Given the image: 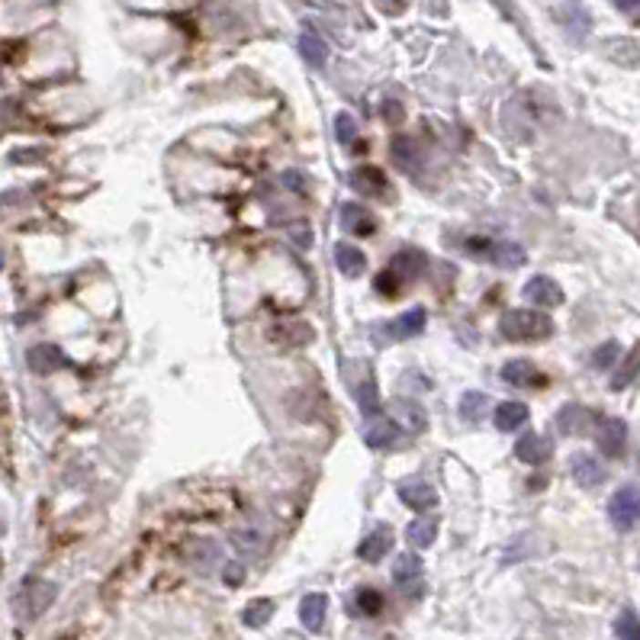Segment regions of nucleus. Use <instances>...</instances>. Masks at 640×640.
Listing matches in <instances>:
<instances>
[{"label":"nucleus","mask_w":640,"mask_h":640,"mask_svg":"<svg viewBox=\"0 0 640 640\" xmlns=\"http://www.w3.org/2000/svg\"><path fill=\"white\" fill-rule=\"evenodd\" d=\"M499 332L505 341H544L553 335V319L534 309H509L499 319Z\"/></svg>","instance_id":"obj_1"},{"label":"nucleus","mask_w":640,"mask_h":640,"mask_svg":"<svg viewBox=\"0 0 640 640\" xmlns=\"http://www.w3.org/2000/svg\"><path fill=\"white\" fill-rule=\"evenodd\" d=\"M58 586L48 583V579H23V586L14 595V614L20 621H36L39 614H46V608L55 602Z\"/></svg>","instance_id":"obj_2"},{"label":"nucleus","mask_w":640,"mask_h":640,"mask_svg":"<svg viewBox=\"0 0 640 640\" xmlns=\"http://www.w3.org/2000/svg\"><path fill=\"white\" fill-rule=\"evenodd\" d=\"M608 518L618 532H631L640 521V490L637 486H621L608 502Z\"/></svg>","instance_id":"obj_3"},{"label":"nucleus","mask_w":640,"mask_h":640,"mask_svg":"<svg viewBox=\"0 0 640 640\" xmlns=\"http://www.w3.org/2000/svg\"><path fill=\"white\" fill-rule=\"evenodd\" d=\"M467 252L486 254L490 261H496L499 267H518L525 264V248L518 242H492V239H473L467 242Z\"/></svg>","instance_id":"obj_4"},{"label":"nucleus","mask_w":640,"mask_h":640,"mask_svg":"<svg viewBox=\"0 0 640 640\" xmlns=\"http://www.w3.org/2000/svg\"><path fill=\"white\" fill-rule=\"evenodd\" d=\"M393 583L406 599L422 595V560L418 553H399L393 563Z\"/></svg>","instance_id":"obj_5"},{"label":"nucleus","mask_w":640,"mask_h":640,"mask_svg":"<svg viewBox=\"0 0 640 640\" xmlns=\"http://www.w3.org/2000/svg\"><path fill=\"white\" fill-rule=\"evenodd\" d=\"M26 364H29L33 374L48 377V374H55L58 367H65V355H62V347L52 345V341H39V345H33L26 351Z\"/></svg>","instance_id":"obj_6"},{"label":"nucleus","mask_w":640,"mask_h":640,"mask_svg":"<svg viewBox=\"0 0 640 640\" xmlns=\"http://www.w3.org/2000/svg\"><path fill=\"white\" fill-rule=\"evenodd\" d=\"M184 557H187V563L197 566L200 573H210L212 566L222 563V547H219L212 538H191L187 541Z\"/></svg>","instance_id":"obj_7"},{"label":"nucleus","mask_w":640,"mask_h":640,"mask_svg":"<svg viewBox=\"0 0 640 640\" xmlns=\"http://www.w3.org/2000/svg\"><path fill=\"white\" fill-rule=\"evenodd\" d=\"M599 450L605 457H612V460L625 457V450H627V425H625V418H605V422L599 425Z\"/></svg>","instance_id":"obj_8"},{"label":"nucleus","mask_w":640,"mask_h":640,"mask_svg":"<svg viewBox=\"0 0 640 640\" xmlns=\"http://www.w3.org/2000/svg\"><path fill=\"white\" fill-rule=\"evenodd\" d=\"M602 52L605 58H612L621 68H640V39H631V36H618V39H605L602 42Z\"/></svg>","instance_id":"obj_9"},{"label":"nucleus","mask_w":640,"mask_h":640,"mask_svg":"<svg viewBox=\"0 0 640 640\" xmlns=\"http://www.w3.org/2000/svg\"><path fill=\"white\" fill-rule=\"evenodd\" d=\"M570 473L583 490H595L605 483V470L593 454H573L570 457Z\"/></svg>","instance_id":"obj_10"},{"label":"nucleus","mask_w":640,"mask_h":640,"mask_svg":"<svg viewBox=\"0 0 640 640\" xmlns=\"http://www.w3.org/2000/svg\"><path fill=\"white\" fill-rule=\"evenodd\" d=\"M525 296L534 303V306H541V309H553V306H560L563 303V290H560V284L557 280H551V277H532L525 284Z\"/></svg>","instance_id":"obj_11"},{"label":"nucleus","mask_w":640,"mask_h":640,"mask_svg":"<svg viewBox=\"0 0 640 640\" xmlns=\"http://www.w3.org/2000/svg\"><path fill=\"white\" fill-rule=\"evenodd\" d=\"M351 187L364 197H387V178H383V170L374 168V164H361V168L351 170Z\"/></svg>","instance_id":"obj_12"},{"label":"nucleus","mask_w":640,"mask_h":640,"mask_svg":"<svg viewBox=\"0 0 640 640\" xmlns=\"http://www.w3.org/2000/svg\"><path fill=\"white\" fill-rule=\"evenodd\" d=\"M396 492H399L402 505H409L416 511H428L438 505V492L428 483H422V480H406V483H399Z\"/></svg>","instance_id":"obj_13"},{"label":"nucleus","mask_w":640,"mask_h":640,"mask_svg":"<svg viewBox=\"0 0 640 640\" xmlns=\"http://www.w3.org/2000/svg\"><path fill=\"white\" fill-rule=\"evenodd\" d=\"M557 20H560V26H563L570 36H576V39H583V36L589 33V26H593L586 7H583L579 0H563V4L557 7Z\"/></svg>","instance_id":"obj_14"},{"label":"nucleus","mask_w":640,"mask_h":640,"mask_svg":"<svg viewBox=\"0 0 640 640\" xmlns=\"http://www.w3.org/2000/svg\"><path fill=\"white\" fill-rule=\"evenodd\" d=\"M338 222H341V229H345L347 235H370V232L377 229L374 216H370V212L364 210V206H357V203H341Z\"/></svg>","instance_id":"obj_15"},{"label":"nucleus","mask_w":640,"mask_h":640,"mask_svg":"<svg viewBox=\"0 0 640 640\" xmlns=\"http://www.w3.org/2000/svg\"><path fill=\"white\" fill-rule=\"evenodd\" d=\"M515 457L521 463L541 467V463H547V457H551V444H547L541 435H534V431H528V435H521L515 441Z\"/></svg>","instance_id":"obj_16"},{"label":"nucleus","mask_w":640,"mask_h":640,"mask_svg":"<svg viewBox=\"0 0 640 640\" xmlns=\"http://www.w3.org/2000/svg\"><path fill=\"white\" fill-rule=\"evenodd\" d=\"M557 428L573 438L586 435V431L593 428V412L583 409V406H563V409L557 412Z\"/></svg>","instance_id":"obj_17"},{"label":"nucleus","mask_w":640,"mask_h":640,"mask_svg":"<svg viewBox=\"0 0 640 640\" xmlns=\"http://www.w3.org/2000/svg\"><path fill=\"white\" fill-rule=\"evenodd\" d=\"M393 271L399 274L402 280H416L425 274V267H428V258H425V252H418V248H402V252L393 254Z\"/></svg>","instance_id":"obj_18"},{"label":"nucleus","mask_w":640,"mask_h":640,"mask_svg":"<svg viewBox=\"0 0 640 640\" xmlns=\"http://www.w3.org/2000/svg\"><path fill=\"white\" fill-rule=\"evenodd\" d=\"M389 158L399 164L402 170H416L422 164V149L412 136H393L389 142Z\"/></svg>","instance_id":"obj_19"},{"label":"nucleus","mask_w":640,"mask_h":640,"mask_svg":"<svg viewBox=\"0 0 640 640\" xmlns=\"http://www.w3.org/2000/svg\"><path fill=\"white\" fill-rule=\"evenodd\" d=\"M389 547H393V532H389V528H377V532H370L367 538L361 541L357 557L367 560V563H380L389 553Z\"/></svg>","instance_id":"obj_20"},{"label":"nucleus","mask_w":640,"mask_h":640,"mask_svg":"<svg viewBox=\"0 0 640 640\" xmlns=\"http://www.w3.org/2000/svg\"><path fill=\"white\" fill-rule=\"evenodd\" d=\"M328 614V595L325 593H309L306 599L300 602V621L309 627V631H322Z\"/></svg>","instance_id":"obj_21"},{"label":"nucleus","mask_w":640,"mask_h":640,"mask_svg":"<svg viewBox=\"0 0 640 640\" xmlns=\"http://www.w3.org/2000/svg\"><path fill=\"white\" fill-rule=\"evenodd\" d=\"M528 406L525 402H499L496 412H492V422H496L499 431H515L528 422Z\"/></svg>","instance_id":"obj_22"},{"label":"nucleus","mask_w":640,"mask_h":640,"mask_svg":"<svg viewBox=\"0 0 640 640\" xmlns=\"http://www.w3.org/2000/svg\"><path fill=\"white\" fill-rule=\"evenodd\" d=\"M502 377L511 383V387H544V374L534 367L532 361H509L502 367Z\"/></svg>","instance_id":"obj_23"},{"label":"nucleus","mask_w":640,"mask_h":640,"mask_svg":"<svg viewBox=\"0 0 640 640\" xmlns=\"http://www.w3.org/2000/svg\"><path fill=\"white\" fill-rule=\"evenodd\" d=\"M335 264H338V271L345 274V277H361L367 258H364L361 248H355L351 242H338V245H335Z\"/></svg>","instance_id":"obj_24"},{"label":"nucleus","mask_w":640,"mask_h":640,"mask_svg":"<svg viewBox=\"0 0 640 640\" xmlns=\"http://www.w3.org/2000/svg\"><path fill=\"white\" fill-rule=\"evenodd\" d=\"M364 441L377 450L393 448V444L399 441V425H396L393 418H374V422L367 425V431H364Z\"/></svg>","instance_id":"obj_25"},{"label":"nucleus","mask_w":640,"mask_h":640,"mask_svg":"<svg viewBox=\"0 0 640 640\" xmlns=\"http://www.w3.org/2000/svg\"><path fill=\"white\" fill-rule=\"evenodd\" d=\"M229 541L235 544V551L245 553V557H258V553L264 551V544H267L264 534H261L258 528H252V525L232 528V532H229Z\"/></svg>","instance_id":"obj_26"},{"label":"nucleus","mask_w":640,"mask_h":640,"mask_svg":"<svg viewBox=\"0 0 640 640\" xmlns=\"http://www.w3.org/2000/svg\"><path fill=\"white\" fill-rule=\"evenodd\" d=\"M271 338L280 341V345H309L313 341V328L306 322H284V325L274 328Z\"/></svg>","instance_id":"obj_27"},{"label":"nucleus","mask_w":640,"mask_h":640,"mask_svg":"<svg viewBox=\"0 0 640 640\" xmlns=\"http://www.w3.org/2000/svg\"><path fill=\"white\" fill-rule=\"evenodd\" d=\"M422 328H425V309H409V313H402L399 319L389 325V335H393V338H416Z\"/></svg>","instance_id":"obj_28"},{"label":"nucleus","mask_w":640,"mask_h":640,"mask_svg":"<svg viewBox=\"0 0 640 640\" xmlns=\"http://www.w3.org/2000/svg\"><path fill=\"white\" fill-rule=\"evenodd\" d=\"M300 52H303V58H306L313 68H325V62H328V46L322 42V36H315V33H303L300 36Z\"/></svg>","instance_id":"obj_29"},{"label":"nucleus","mask_w":640,"mask_h":640,"mask_svg":"<svg viewBox=\"0 0 640 640\" xmlns=\"http://www.w3.org/2000/svg\"><path fill=\"white\" fill-rule=\"evenodd\" d=\"M406 538H409L412 547H431L438 538V518H418V521H412L409 532H406Z\"/></svg>","instance_id":"obj_30"},{"label":"nucleus","mask_w":640,"mask_h":640,"mask_svg":"<svg viewBox=\"0 0 640 640\" xmlns=\"http://www.w3.org/2000/svg\"><path fill=\"white\" fill-rule=\"evenodd\" d=\"M271 618H274V602L271 599L248 602V608L242 612V621H245L248 627H261V625H267Z\"/></svg>","instance_id":"obj_31"},{"label":"nucleus","mask_w":640,"mask_h":640,"mask_svg":"<svg viewBox=\"0 0 640 640\" xmlns=\"http://www.w3.org/2000/svg\"><path fill=\"white\" fill-rule=\"evenodd\" d=\"M355 608L361 614H367V618H374V614L383 612V593H380V589H370V586L357 589V593H355Z\"/></svg>","instance_id":"obj_32"},{"label":"nucleus","mask_w":640,"mask_h":640,"mask_svg":"<svg viewBox=\"0 0 640 640\" xmlns=\"http://www.w3.org/2000/svg\"><path fill=\"white\" fill-rule=\"evenodd\" d=\"M637 370H640V347H634L631 355L625 357V364H621L618 370H614V377H612V389H625L627 383L637 377Z\"/></svg>","instance_id":"obj_33"},{"label":"nucleus","mask_w":640,"mask_h":640,"mask_svg":"<svg viewBox=\"0 0 640 640\" xmlns=\"http://www.w3.org/2000/svg\"><path fill=\"white\" fill-rule=\"evenodd\" d=\"M357 406L367 418H377L380 416V396H377V383L367 380L361 389H357Z\"/></svg>","instance_id":"obj_34"},{"label":"nucleus","mask_w":640,"mask_h":640,"mask_svg":"<svg viewBox=\"0 0 640 640\" xmlns=\"http://www.w3.org/2000/svg\"><path fill=\"white\" fill-rule=\"evenodd\" d=\"M335 139L341 145H355L357 142V123L351 113H338L335 116Z\"/></svg>","instance_id":"obj_35"},{"label":"nucleus","mask_w":640,"mask_h":640,"mask_svg":"<svg viewBox=\"0 0 640 640\" xmlns=\"http://www.w3.org/2000/svg\"><path fill=\"white\" fill-rule=\"evenodd\" d=\"M399 274L393 271V267H387V271H380L374 277V290L380 296H387V300H393V296H399Z\"/></svg>","instance_id":"obj_36"},{"label":"nucleus","mask_w":640,"mask_h":640,"mask_svg":"<svg viewBox=\"0 0 640 640\" xmlns=\"http://www.w3.org/2000/svg\"><path fill=\"white\" fill-rule=\"evenodd\" d=\"M618 355H621L618 341H605V345H602V347H595V355H593V367H595V370H612V367H614V361H618Z\"/></svg>","instance_id":"obj_37"},{"label":"nucleus","mask_w":640,"mask_h":640,"mask_svg":"<svg viewBox=\"0 0 640 640\" xmlns=\"http://www.w3.org/2000/svg\"><path fill=\"white\" fill-rule=\"evenodd\" d=\"M483 409H486V396L483 393H477V389L463 393V399H460V416L463 418H480V416H483Z\"/></svg>","instance_id":"obj_38"},{"label":"nucleus","mask_w":640,"mask_h":640,"mask_svg":"<svg viewBox=\"0 0 640 640\" xmlns=\"http://www.w3.org/2000/svg\"><path fill=\"white\" fill-rule=\"evenodd\" d=\"M614 631H618V640H640V621H637V614H634V612H621Z\"/></svg>","instance_id":"obj_39"},{"label":"nucleus","mask_w":640,"mask_h":640,"mask_svg":"<svg viewBox=\"0 0 640 640\" xmlns=\"http://www.w3.org/2000/svg\"><path fill=\"white\" fill-rule=\"evenodd\" d=\"M396 409H399V412H406V416H409V425H412V428H416V431H425V425H428V422H425V412L418 409L416 402H409V399H399V402H396Z\"/></svg>","instance_id":"obj_40"},{"label":"nucleus","mask_w":640,"mask_h":640,"mask_svg":"<svg viewBox=\"0 0 640 640\" xmlns=\"http://www.w3.org/2000/svg\"><path fill=\"white\" fill-rule=\"evenodd\" d=\"M284 184L290 187V191H296V193H306L309 191V178L303 174V170H296V168L284 170Z\"/></svg>","instance_id":"obj_41"},{"label":"nucleus","mask_w":640,"mask_h":640,"mask_svg":"<svg viewBox=\"0 0 640 640\" xmlns=\"http://www.w3.org/2000/svg\"><path fill=\"white\" fill-rule=\"evenodd\" d=\"M614 7L621 10V14L627 16L631 23H640V0H612Z\"/></svg>","instance_id":"obj_42"},{"label":"nucleus","mask_w":640,"mask_h":640,"mask_svg":"<svg viewBox=\"0 0 640 640\" xmlns=\"http://www.w3.org/2000/svg\"><path fill=\"white\" fill-rule=\"evenodd\" d=\"M46 151L42 149H16V151H10V161L14 164H33L36 158H42Z\"/></svg>","instance_id":"obj_43"},{"label":"nucleus","mask_w":640,"mask_h":640,"mask_svg":"<svg viewBox=\"0 0 640 640\" xmlns=\"http://www.w3.org/2000/svg\"><path fill=\"white\" fill-rule=\"evenodd\" d=\"M225 586H242V579H245V566L239 563H229L225 566Z\"/></svg>","instance_id":"obj_44"},{"label":"nucleus","mask_w":640,"mask_h":640,"mask_svg":"<svg viewBox=\"0 0 640 640\" xmlns=\"http://www.w3.org/2000/svg\"><path fill=\"white\" fill-rule=\"evenodd\" d=\"M383 116H387L389 123H402V116H406V113H402V107L396 100H387V103H383Z\"/></svg>","instance_id":"obj_45"},{"label":"nucleus","mask_w":640,"mask_h":640,"mask_svg":"<svg viewBox=\"0 0 640 640\" xmlns=\"http://www.w3.org/2000/svg\"><path fill=\"white\" fill-rule=\"evenodd\" d=\"M383 14H402L406 10V0H380Z\"/></svg>","instance_id":"obj_46"},{"label":"nucleus","mask_w":640,"mask_h":640,"mask_svg":"<svg viewBox=\"0 0 640 640\" xmlns=\"http://www.w3.org/2000/svg\"><path fill=\"white\" fill-rule=\"evenodd\" d=\"M0 267H4V254H0Z\"/></svg>","instance_id":"obj_47"},{"label":"nucleus","mask_w":640,"mask_h":640,"mask_svg":"<svg viewBox=\"0 0 640 640\" xmlns=\"http://www.w3.org/2000/svg\"><path fill=\"white\" fill-rule=\"evenodd\" d=\"M0 81H4V75H0Z\"/></svg>","instance_id":"obj_48"}]
</instances>
